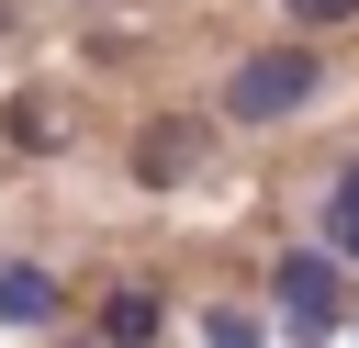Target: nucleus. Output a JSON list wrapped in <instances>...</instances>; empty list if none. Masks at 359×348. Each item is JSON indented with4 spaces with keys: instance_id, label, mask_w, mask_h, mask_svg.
Segmentation results:
<instances>
[{
    "instance_id": "2",
    "label": "nucleus",
    "mask_w": 359,
    "mask_h": 348,
    "mask_svg": "<svg viewBox=\"0 0 359 348\" xmlns=\"http://www.w3.org/2000/svg\"><path fill=\"white\" fill-rule=\"evenodd\" d=\"M269 314H280V337H292V348H325V337H337V314H348L337 258H325V247H292V258L269 269Z\"/></svg>"
},
{
    "instance_id": "6",
    "label": "nucleus",
    "mask_w": 359,
    "mask_h": 348,
    "mask_svg": "<svg viewBox=\"0 0 359 348\" xmlns=\"http://www.w3.org/2000/svg\"><path fill=\"white\" fill-rule=\"evenodd\" d=\"M202 337H213V348H269V326H258L247 303H213V314H202Z\"/></svg>"
},
{
    "instance_id": "8",
    "label": "nucleus",
    "mask_w": 359,
    "mask_h": 348,
    "mask_svg": "<svg viewBox=\"0 0 359 348\" xmlns=\"http://www.w3.org/2000/svg\"><path fill=\"white\" fill-rule=\"evenodd\" d=\"M280 11H292V22H314V34H325V22H348V11H359V0H280Z\"/></svg>"
},
{
    "instance_id": "1",
    "label": "nucleus",
    "mask_w": 359,
    "mask_h": 348,
    "mask_svg": "<svg viewBox=\"0 0 359 348\" xmlns=\"http://www.w3.org/2000/svg\"><path fill=\"white\" fill-rule=\"evenodd\" d=\"M314 90H325V56H314V45H258V56L224 79V123H292Z\"/></svg>"
},
{
    "instance_id": "3",
    "label": "nucleus",
    "mask_w": 359,
    "mask_h": 348,
    "mask_svg": "<svg viewBox=\"0 0 359 348\" xmlns=\"http://www.w3.org/2000/svg\"><path fill=\"white\" fill-rule=\"evenodd\" d=\"M191 157H202V135H191V123H146V135H135V180H146V191H180V180H191Z\"/></svg>"
},
{
    "instance_id": "7",
    "label": "nucleus",
    "mask_w": 359,
    "mask_h": 348,
    "mask_svg": "<svg viewBox=\"0 0 359 348\" xmlns=\"http://www.w3.org/2000/svg\"><path fill=\"white\" fill-rule=\"evenodd\" d=\"M325 258H359V213L348 202H325Z\"/></svg>"
},
{
    "instance_id": "4",
    "label": "nucleus",
    "mask_w": 359,
    "mask_h": 348,
    "mask_svg": "<svg viewBox=\"0 0 359 348\" xmlns=\"http://www.w3.org/2000/svg\"><path fill=\"white\" fill-rule=\"evenodd\" d=\"M45 314H56V281L34 258H0V326H45Z\"/></svg>"
},
{
    "instance_id": "9",
    "label": "nucleus",
    "mask_w": 359,
    "mask_h": 348,
    "mask_svg": "<svg viewBox=\"0 0 359 348\" xmlns=\"http://www.w3.org/2000/svg\"><path fill=\"white\" fill-rule=\"evenodd\" d=\"M325 202H348V213H359V157H348V168H337V191H325Z\"/></svg>"
},
{
    "instance_id": "5",
    "label": "nucleus",
    "mask_w": 359,
    "mask_h": 348,
    "mask_svg": "<svg viewBox=\"0 0 359 348\" xmlns=\"http://www.w3.org/2000/svg\"><path fill=\"white\" fill-rule=\"evenodd\" d=\"M157 337V292H112L101 303V348H146Z\"/></svg>"
}]
</instances>
